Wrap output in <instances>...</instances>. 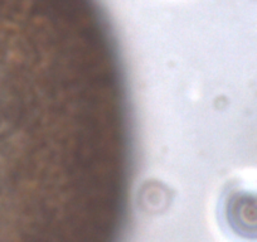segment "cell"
<instances>
[{
	"instance_id": "obj_1",
	"label": "cell",
	"mask_w": 257,
	"mask_h": 242,
	"mask_svg": "<svg viewBox=\"0 0 257 242\" xmlns=\"http://www.w3.org/2000/svg\"><path fill=\"white\" fill-rule=\"evenodd\" d=\"M226 219L232 231L247 241H257V191H238L226 204Z\"/></svg>"
}]
</instances>
